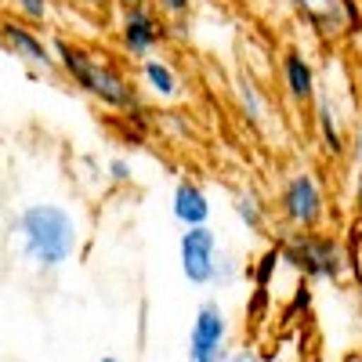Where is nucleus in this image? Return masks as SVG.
<instances>
[{"mask_svg":"<svg viewBox=\"0 0 362 362\" xmlns=\"http://www.w3.org/2000/svg\"><path fill=\"white\" fill-rule=\"evenodd\" d=\"M235 98H239V109H243V116L250 119V124H261V116H264V102L257 95V87L250 80H239L235 83Z\"/></svg>","mask_w":362,"mask_h":362,"instance_id":"15","label":"nucleus"},{"mask_svg":"<svg viewBox=\"0 0 362 362\" xmlns=\"http://www.w3.org/2000/svg\"><path fill=\"white\" fill-rule=\"evenodd\" d=\"M170 214L181 228H196V225H206L210 221V199L203 192V185L196 181L181 177L174 185V199H170Z\"/></svg>","mask_w":362,"mask_h":362,"instance_id":"10","label":"nucleus"},{"mask_svg":"<svg viewBox=\"0 0 362 362\" xmlns=\"http://www.w3.org/2000/svg\"><path fill=\"white\" fill-rule=\"evenodd\" d=\"M228 362H264V358H261L254 348H239V351H232V355H228Z\"/></svg>","mask_w":362,"mask_h":362,"instance_id":"21","label":"nucleus"},{"mask_svg":"<svg viewBox=\"0 0 362 362\" xmlns=\"http://www.w3.org/2000/svg\"><path fill=\"white\" fill-rule=\"evenodd\" d=\"M170 37V29L160 22L153 8H124L119 15V47L131 58H148L163 40Z\"/></svg>","mask_w":362,"mask_h":362,"instance_id":"9","label":"nucleus"},{"mask_svg":"<svg viewBox=\"0 0 362 362\" xmlns=\"http://www.w3.org/2000/svg\"><path fill=\"white\" fill-rule=\"evenodd\" d=\"M283 257H279V247H272L264 257H261V264H257V272H254V283H257V290H268V279H272V272H276V264H279Z\"/></svg>","mask_w":362,"mask_h":362,"instance_id":"18","label":"nucleus"},{"mask_svg":"<svg viewBox=\"0 0 362 362\" xmlns=\"http://www.w3.org/2000/svg\"><path fill=\"white\" fill-rule=\"evenodd\" d=\"M315 124H319V138H322V148L329 156H344V131H341V116L334 109L329 98H319V112H315Z\"/></svg>","mask_w":362,"mask_h":362,"instance_id":"13","label":"nucleus"},{"mask_svg":"<svg viewBox=\"0 0 362 362\" xmlns=\"http://www.w3.org/2000/svg\"><path fill=\"white\" fill-rule=\"evenodd\" d=\"M279 257L293 264L300 276L326 279V283H337L348 268L344 247L334 235H319V232H290L279 243Z\"/></svg>","mask_w":362,"mask_h":362,"instance_id":"3","label":"nucleus"},{"mask_svg":"<svg viewBox=\"0 0 362 362\" xmlns=\"http://www.w3.org/2000/svg\"><path fill=\"white\" fill-rule=\"evenodd\" d=\"M105 170H109V181H116V185H131V177H134L131 163H127V160H119V156H112Z\"/></svg>","mask_w":362,"mask_h":362,"instance_id":"20","label":"nucleus"},{"mask_svg":"<svg viewBox=\"0 0 362 362\" xmlns=\"http://www.w3.org/2000/svg\"><path fill=\"white\" fill-rule=\"evenodd\" d=\"M0 44H4L22 66L37 69V73H54L58 69V58H54L51 40H44L37 29L29 22H22V18H4V22H0Z\"/></svg>","mask_w":362,"mask_h":362,"instance_id":"8","label":"nucleus"},{"mask_svg":"<svg viewBox=\"0 0 362 362\" xmlns=\"http://www.w3.org/2000/svg\"><path fill=\"white\" fill-rule=\"evenodd\" d=\"M141 87L153 98H160V102L181 98V76H177V69L167 62V58H160V54L141 58Z\"/></svg>","mask_w":362,"mask_h":362,"instance_id":"12","label":"nucleus"},{"mask_svg":"<svg viewBox=\"0 0 362 362\" xmlns=\"http://www.w3.org/2000/svg\"><path fill=\"white\" fill-rule=\"evenodd\" d=\"M319 37H351L362 29V8L355 0H290Z\"/></svg>","mask_w":362,"mask_h":362,"instance_id":"7","label":"nucleus"},{"mask_svg":"<svg viewBox=\"0 0 362 362\" xmlns=\"http://www.w3.org/2000/svg\"><path fill=\"white\" fill-rule=\"evenodd\" d=\"M235 276H239V261H235L232 254H225V250H221L218 268H214V283H210V286L225 290V286H232V283H235Z\"/></svg>","mask_w":362,"mask_h":362,"instance_id":"17","label":"nucleus"},{"mask_svg":"<svg viewBox=\"0 0 362 362\" xmlns=\"http://www.w3.org/2000/svg\"><path fill=\"white\" fill-rule=\"evenodd\" d=\"M232 210H235L239 225H243L247 232H254V235H261V232H264V203H261L254 192H235Z\"/></svg>","mask_w":362,"mask_h":362,"instance_id":"14","label":"nucleus"},{"mask_svg":"<svg viewBox=\"0 0 362 362\" xmlns=\"http://www.w3.org/2000/svg\"><path fill=\"white\" fill-rule=\"evenodd\" d=\"M279 214L297 232H315L319 228V221L326 218V196L319 189L315 174H308V170L290 174V181L279 192Z\"/></svg>","mask_w":362,"mask_h":362,"instance_id":"5","label":"nucleus"},{"mask_svg":"<svg viewBox=\"0 0 362 362\" xmlns=\"http://www.w3.org/2000/svg\"><path fill=\"white\" fill-rule=\"evenodd\" d=\"M228 355H232L228 351V315L218 297H206L199 300V308L192 315L185 358L189 362H228Z\"/></svg>","mask_w":362,"mask_h":362,"instance_id":"4","label":"nucleus"},{"mask_svg":"<svg viewBox=\"0 0 362 362\" xmlns=\"http://www.w3.org/2000/svg\"><path fill=\"white\" fill-rule=\"evenodd\" d=\"M15 243L37 272H58L80 250V221L62 203H29L15 218Z\"/></svg>","mask_w":362,"mask_h":362,"instance_id":"1","label":"nucleus"},{"mask_svg":"<svg viewBox=\"0 0 362 362\" xmlns=\"http://www.w3.org/2000/svg\"><path fill=\"white\" fill-rule=\"evenodd\" d=\"M153 4L160 8V15H167L170 22H181L189 15V8H192V0H153Z\"/></svg>","mask_w":362,"mask_h":362,"instance_id":"19","label":"nucleus"},{"mask_svg":"<svg viewBox=\"0 0 362 362\" xmlns=\"http://www.w3.org/2000/svg\"><path fill=\"white\" fill-rule=\"evenodd\" d=\"M80 4H87V8H109L112 0H80Z\"/></svg>","mask_w":362,"mask_h":362,"instance_id":"24","label":"nucleus"},{"mask_svg":"<svg viewBox=\"0 0 362 362\" xmlns=\"http://www.w3.org/2000/svg\"><path fill=\"white\" fill-rule=\"evenodd\" d=\"M15 15H22V22L29 25H40L51 18V0H11Z\"/></svg>","mask_w":362,"mask_h":362,"instance_id":"16","label":"nucleus"},{"mask_svg":"<svg viewBox=\"0 0 362 362\" xmlns=\"http://www.w3.org/2000/svg\"><path fill=\"white\" fill-rule=\"evenodd\" d=\"M283 87H286V95L293 102H312L319 95V80H315V69L312 62L300 51H286L283 54Z\"/></svg>","mask_w":362,"mask_h":362,"instance_id":"11","label":"nucleus"},{"mask_svg":"<svg viewBox=\"0 0 362 362\" xmlns=\"http://www.w3.org/2000/svg\"><path fill=\"white\" fill-rule=\"evenodd\" d=\"M116 4H124V8H145V4H153V0H116Z\"/></svg>","mask_w":362,"mask_h":362,"instance_id":"23","label":"nucleus"},{"mask_svg":"<svg viewBox=\"0 0 362 362\" xmlns=\"http://www.w3.org/2000/svg\"><path fill=\"white\" fill-rule=\"evenodd\" d=\"M221 239L210 225H196L185 228L177 239V261H181V276H185L192 286H210L214 283V268L221 257Z\"/></svg>","mask_w":362,"mask_h":362,"instance_id":"6","label":"nucleus"},{"mask_svg":"<svg viewBox=\"0 0 362 362\" xmlns=\"http://www.w3.org/2000/svg\"><path fill=\"white\" fill-rule=\"evenodd\" d=\"M54 58H58V69H62L83 95L98 98L109 109H124V112H141V95L134 90V83L119 73L112 62L105 58H95L87 47L66 40V37H54L51 40Z\"/></svg>","mask_w":362,"mask_h":362,"instance_id":"2","label":"nucleus"},{"mask_svg":"<svg viewBox=\"0 0 362 362\" xmlns=\"http://www.w3.org/2000/svg\"><path fill=\"white\" fill-rule=\"evenodd\" d=\"M98 362H119V358H116V355H102Z\"/></svg>","mask_w":362,"mask_h":362,"instance_id":"25","label":"nucleus"},{"mask_svg":"<svg viewBox=\"0 0 362 362\" xmlns=\"http://www.w3.org/2000/svg\"><path fill=\"white\" fill-rule=\"evenodd\" d=\"M355 203H358V210H362V163H358V170H355Z\"/></svg>","mask_w":362,"mask_h":362,"instance_id":"22","label":"nucleus"}]
</instances>
